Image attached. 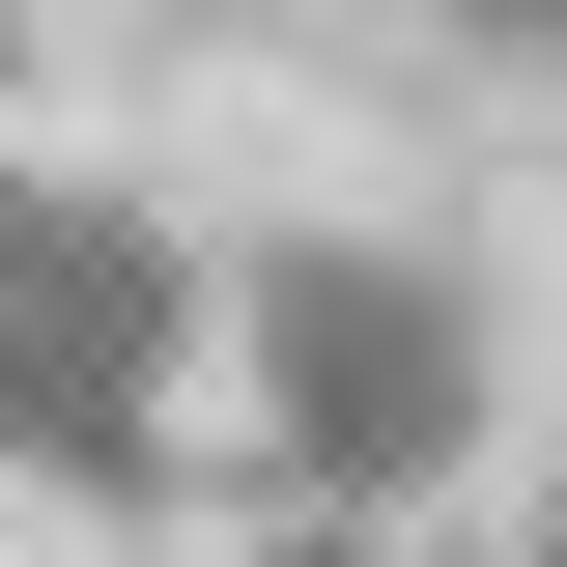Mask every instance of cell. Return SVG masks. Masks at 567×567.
Wrapping results in <instances>:
<instances>
[{
    "instance_id": "cell-1",
    "label": "cell",
    "mask_w": 567,
    "mask_h": 567,
    "mask_svg": "<svg viewBox=\"0 0 567 567\" xmlns=\"http://www.w3.org/2000/svg\"><path fill=\"white\" fill-rule=\"evenodd\" d=\"M199 483H284V511H483V483H511V312H483V256H454V227H369V199L227 227Z\"/></svg>"
}]
</instances>
